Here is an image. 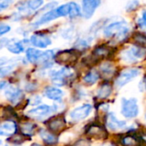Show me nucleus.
<instances>
[{
    "label": "nucleus",
    "mask_w": 146,
    "mask_h": 146,
    "mask_svg": "<svg viewBox=\"0 0 146 146\" xmlns=\"http://www.w3.org/2000/svg\"><path fill=\"white\" fill-rule=\"evenodd\" d=\"M16 130L15 124L12 121H6L0 125V136L9 137L15 133Z\"/></svg>",
    "instance_id": "nucleus-16"
},
{
    "label": "nucleus",
    "mask_w": 146,
    "mask_h": 146,
    "mask_svg": "<svg viewBox=\"0 0 146 146\" xmlns=\"http://www.w3.org/2000/svg\"><path fill=\"white\" fill-rule=\"evenodd\" d=\"M139 74H140V70L137 68L126 70L119 75V77L115 81V84L117 87L121 88L126 84H127L128 83H130L134 78H136Z\"/></svg>",
    "instance_id": "nucleus-5"
},
{
    "label": "nucleus",
    "mask_w": 146,
    "mask_h": 146,
    "mask_svg": "<svg viewBox=\"0 0 146 146\" xmlns=\"http://www.w3.org/2000/svg\"><path fill=\"white\" fill-rule=\"evenodd\" d=\"M139 25L141 28H146V10H144L141 15V18L139 19Z\"/></svg>",
    "instance_id": "nucleus-35"
},
{
    "label": "nucleus",
    "mask_w": 146,
    "mask_h": 146,
    "mask_svg": "<svg viewBox=\"0 0 146 146\" xmlns=\"http://www.w3.org/2000/svg\"><path fill=\"white\" fill-rule=\"evenodd\" d=\"M133 40L135 41V43L137 44L138 46H140V47H143V48H146V36L142 34H139V33H137L134 34L133 36Z\"/></svg>",
    "instance_id": "nucleus-26"
},
{
    "label": "nucleus",
    "mask_w": 146,
    "mask_h": 146,
    "mask_svg": "<svg viewBox=\"0 0 146 146\" xmlns=\"http://www.w3.org/2000/svg\"><path fill=\"white\" fill-rule=\"evenodd\" d=\"M92 110V107L91 104H84L73 109L69 115L72 120L80 121L82 120H85L86 117H88Z\"/></svg>",
    "instance_id": "nucleus-6"
},
{
    "label": "nucleus",
    "mask_w": 146,
    "mask_h": 146,
    "mask_svg": "<svg viewBox=\"0 0 146 146\" xmlns=\"http://www.w3.org/2000/svg\"><path fill=\"white\" fill-rule=\"evenodd\" d=\"M32 146H40L39 145H38V144H33V145H32Z\"/></svg>",
    "instance_id": "nucleus-39"
},
{
    "label": "nucleus",
    "mask_w": 146,
    "mask_h": 146,
    "mask_svg": "<svg viewBox=\"0 0 146 146\" xmlns=\"http://www.w3.org/2000/svg\"><path fill=\"white\" fill-rule=\"evenodd\" d=\"M98 78L99 74L95 71H92L84 77V82L87 84H94L98 80Z\"/></svg>",
    "instance_id": "nucleus-23"
},
{
    "label": "nucleus",
    "mask_w": 146,
    "mask_h": 146,
    "mask_svg": "<svg viewBox=\"0 0 146 146\" xmlns=\"http://www.w3.org/2000/svg\"><path fill=\"white\" fill-rule=\"evenodd\" d=\"M89 133L92 134V136L93 137H96V138H104L105 136V133H104V131L102 130L100 127H92L89 131Z\"/></svg>",
    "instance_id": "nucleus-27"
},
{
    "label": "nucleus",
    "mask_w": 146,
    "mask_h": 146,
    "mask_svg": "<svg viewBox=\"0 0 146 146\" xmlns=\"http://www.w3.org/2000/svg\"><path fill=\"white\" fill-rule=\"evenodd\" d=\"M145 89H146V80H145Z\"/></svg>",
    "instance_id": "nucleus-41"
},
{
    "label": "nucleus",
    "mask_w": 146,
    "mask_h": 146,
    "mask_svg": "<svg viewBox=\"0 0 146 146\" xmlns=\"http://www.w3.org/2000/svg\"><path fill=\"white\" fill-rule=\"evenodd\" d=\"M15 68V65H6L0 69V77L9 75Z\"/></svg>",
    "instance_id": "nucleus-30"
},
{
    "label": "nucleus",
    "mask_w": 146,
    "mask_h": 146,
    "mask_svg": "<svg viewBox=\"0 0 146 146\" xmlns=\"http://www.w3.org/2000/svg\"><path fill=\"white\" fill-rule=\"evenodd\" d=\"M139 105L135 98L122 99L121 114L126 118H134L139 114Z\"/></svg>",
    "instance_id": "nucleus-4"
},
{
    "label": "nucleus",
    "mask_w": 146,
    "mask_h": 146,
    "mask_svg": "<svg viewBox=\"0 0 146 146\" xmlns=\"http://www.w3.org/2000/svg\"><path fill=\"white\" fill-rule=\"evenodd\" d=\"M74 60H76L75 53L72 51H64L62 52H60L56 57V61L59 64L62 63H70Z\"/></svg>",
    "instance_id": "nucleus-17"
},
{
    "label": "nucleus",
    "mask_w": 146,
    "mask_h": 146,
    "mask_svg": "<svg viewBox=\"0 0 146 146\" xmlns=\"http://www.w3.org/2000/svg\"><path fill=\"white\" fill-rule=\"evenodd\" d=\"M111 91H112L111 86L107 83H104L100 86L97 95L98 98H107L111 94Z\"/></svg>",
    "instance_id": "nucleus-21"
},
{
    "label": "nucleus",
    "mask_w": 146,
    "mask_h": 146,
    "mask_svg": "<svg viewBox=\"0 0 146 146\" xmlns=\"http://www.w3.org/2000/svg\"><path fill=\"white\" fill-rule=\"evenodd\" d=\"M53 108L48 105H40L27 112V115L33 119H40L50 115L53 112Z\"/></svg>",
    "instance_id": "nucleus-8"
},
{
    "label": "nucleus",
    "mask_w": 146,
    "mask_h": 146,
    "mask_svg": "<svg viewBox=\"0 0 146 146\" xmlns=\"http://www.w3.org/2000/svg\"><path fill=\"white\" fill-rule=\"evenodd\" d=\"M146 56V48L133 46L121 52V59L127 63H136Z\"/></svg>",
    "instance_id": "nucleus-2"
},
{
    "label": "nucleus",
    "mask_w": 146,
    "mask_h": 146,
    "mask_svg": "<svg viewBox=\"0 0 146 146\" xmlns=\"http://www.w3.org/2000/svg\"><path fill=\"white\" fill-rule=\"evenodd\" d=\"M44 4V0H27L21 6L18 7V9L20 12H24L28 10H36L42 7Z\"/></svg>",
    "instance_id": "nucleus-13"
},
{
    "label": "nucleus",
    "mask_w": 146,
    "mask_h": 146,
    "mask_svg": "<svg viewBox=\"0 0 146 146\" xmlns=\"http://www.w3.org/2000/svg\"><path fill=\"white\" fill-rule=\"evenodd\" d=\"M90 45V41L86 39H80L77 41V44H76V46L80 49H84V48H86L88 47Z\"/></svg>",
    "instance_id": "nucleus-31"
},
{
    "label": "nucleus",
    "mask_w": 146,
    "mask_h": 146,
    "mask_svg": "<svg viewBox=\"0 0 146 146\" xmlns=\"http://www.w3.org/2000/svg\"><path fill=\"white\" fill-rule=\"evenodd\" d=\"M107 126L111 130H119L122 129L127 126L126 121L120 120H118L114 114L110 113L108 116V120H107Z\"/></svg>",
    "instance_id": "nucleus-14"
},
{
    "label": "nucleus",
    "mask_w": 146,
    "mask_h": 146,
    "mask_svg": "<svg viewBox=\"0 0 146 146\" xmlns=\"http://www.w3.org/2000/svg\"><path fill=\"white\" fill-rule=\"evenodd\" d=\"M100 69H101V71L104 75H110V74L113 73V71H114L113 65H110V64H109V63H105V64L102 65L101 67H100Z\"/></svg>",
    "instance_id": "nucleus-28"
},
{
    "label": "nucleus",
    "mask_w": 146,
    "mask_h": 146,
    "mask_svg": "<svg viewBox=\"0 0 146 146\" xmlns=\"http://www.w3.org/2000/svg\"><path fill=\"white\" fill-rule=\"evenodd\" d=\"M129 31V26L125 21H116L105 27L104 34L107 38H113L121 41L127 38Z\"/></svg>",
    "instance_id": "nucleus-1"
},
{
    "label": "nucleus",
    "mask_w": 146,
    "mask_h": 146,
    "mask_svg": "<svg viewBox=\"0 0 146 146\" xmlns=\"http://www.w3.org/2000/svg\"><path fill=\"white\" fill-rule=\"evenodd\" d=\"M49 128L52 131V132H58L60 130H62L64 126H65V122L63 120V119L60 118V117H57V118H55L51 120H50L49 124Z\"/></svg>",
    "instance_id": "nucleus-19"
},
{
    "label": "nucleus",
    "mask_w": 146,
    "mask_h": 146,
    "mask_svg": "<svg viewBox=\"0 0 146 146\" xmlns=\"http://www.w3.org/2000/svg\"><path fill=\"white\" fill-rule=\"evenodd\" d=\"M145 120H146V114H145Z\"/></svg>",
    "instance_id": "nucleus-43"
},
{
    "label": "nucleus",
    "mask_w": 146,
    "mask_h": 146,
    "mask_svg": "<svg viewBox=\"0 0 146 146\" xmlns=\"http://www.w3.org/2000/svg\"><path fill=\"white\" fill-rule=\"evenodd\" d=\"M6 85H7V83L5 81H0V89H3V88H5Z\"/></svg>",
    "instance_id": "nucleus-38"
},
{
    "label": "nucleus",
    "mask_w": 146,
    "mask_h": 146,
    "mask_svg": "<svg viewBox=\"0 0 146 146\" xmlns=\"http://www.w3.org/2000/svg\"><path fill=\"white\" fill-rule=\"evenodd\" d=\"M1 144H2V142H1V140H0V145H1Z\"/></svg>",
    "instance_id": "nucleus-42"
},
{
    "label": "nucleus",
    "mask_w": 146,
    "mask_h": 146,
    "mask_svg": "<svg viewBox=\"0 0 146 146\" xmlns=\"http://www.w3.org/2000/svg\"><path fill=\"white\" fill-rule=\"evenodd\" d=\"M43 56V52L35 48H27V50L26 51V57L27 59L30 62V63H38L41 61Z\"/></svg>",
    "instance_id": "nucleus-15"
},
{
    "label": "nucleus",
    "mask_w": 146,
    "mask_h": 146,
    "mask_svg": "<svg viewBox=\"0 0 146 146\" xmlns=\"http://www.w3.org/2000/svg\"><path fill=\"white\" fill-rule=\"evenodd\" d=\"M80 15H81V9L80 6L74 2H70V13L68 16L73 19V18L78 17Z\"/></svg>",
    "instance_id": "nucleus-25"
},
{
    "label": "nucleus",
    "mask_w": 146,
    "mask_h": 146,
    "mask_svg": "<svg viewBox=\"0 0 146 146\" xmlns=\"http://www.w3.org/2000/svg\"><path fill=\"white\" fill-rule=\"evenodd\" d=\"M101 0H82V15L85 18H91L99 7Z\"/></svg>",
    "instance_id": "nucleus-7"
},
{
    "label": "nucleus",
    "mask_w": 146,
    "mask_h": 146,
    "mask_svg": "<svg viewBox=\"0 0 146 146\" xmlns=\"http://www.w3.org/2000/svg\"><path fill=\"white\" fill-rule=\"evenodd\" d=\"M56 10L59 17H64V16L69 15V13H70V3H64L62 5L58 6L57 8H56Z\"/></svg>",
    "instance_id": "nucleus-24"
},
{
    "label": "nucleus",
    "mask_w": 146,
    "mask_h": 146,
    "mask_svg": "<svg viewBox=\"0 0 146 146\" xmlns=\"http://www.w3.org/2000/svg\"><path fill=\"white\" fill-rule=\"evenodd\" d=\"M110 53V48H109L106 46H100L93 51L92 56L97 59H100V58L107 57Z\"/></svg>",
    "instance_id": "nucleus-20"
},
{
    "label": "nucleus",
    "mask_w": 146,
    "mask_h": 146,
    "mask_svg": "<svg viewBox=\"0 0 146 146\" xmlns=\"http://www.w3.org/2000/svg\"><path fill=\"white\" fill-rule=\"evenodd\" d=\"M30 42L33 46L38 48H46L51 44L50 38L44 34H34L30 38Z\"/></svg>",
    "instance_id": "nucleus-9"
},
{
    "label": "nucleus",
    "mask_w": 146,
    "mask_h": 146,
    "mask_svg": "<svg viewBox=\"0 0 146 146\" xmlns=\"http://www.w3.org/2000/svg\"><path fill=\"white\" fill-rule=\"evenodd\" d=\"M123 144L126 146H133L136 144V139L133 137H126L123 139Z\"/></svg>",
    "instance_id": "nucleus-34"
},
{
    "label": "nucleus",
    "mask_w": 146,
    "mask_h": 146,
    "mask_svg": "<svg viewBox=\"0 0 146 146\" xmlns=\"http://www.w3.org/2000/svg\"><path fill=\"white\" fill-rule=\"evenodd\" d=\"M139 1L138 0H131L127 3V6H126V9L127 12H131V11H133L135 10L138 7H139Z\"/></svg>",
    "instance_id": "nucleus-29"
},
{
    "label": "nucleus",
    "mask_w": 146,
    "mask_h": 146,
    "mask_svg": "<svg viewBox=\"0 0 146 146\" xmlns=\"http://www.w3.org/2000/svg\"><path fill=\"white\" fill-rule=\"evenodd\" d=\"M74 71L67 67H63L58 71H55L51 73L50 77L52 82L59 86L67 84L74 77Z\"/></svg>",
    "instance_id": "nucleus-3"
},
{
    "label": "nucleus",
    "mask_w": 146,
    "mask_h": 146,
    "mask_svg": "<svg viewBox=\"0 0 146 146\" xmlns=\"http://www.w3.org/2000/svg\"><path fill=\"white\" fill-rule=\"evenodd\" d=\"M11 28L9 25L5 24V23H0V37L3 36V34L9 33L10 31Z\"/></svg>",
    "instance_id": "nucleus-33"
},
{
    "label": "nucleus",
    "mask_w": 146,
    "mask_h": 146,
    "mask_svg": "<svg viewBox=\"0 0 146 146\" xmlns=\"http://www.w3.org/2000/svg\"><path fill=\"white\" fill-rule=\"evenodd\" d=\"M6 46H7V49L14 54H19L24 51V45L21 41H19V40L9 41L7 42Z\"/></svg>",
    "instance_id": "nucleus-18"
},
{
    "label": "nucleus",
    "mask_w": 146,
    "mask_h": 146,
    "mask_svg": "<svg viewBox=\"0 0 146 146\" xmlns=\"http://www.w3.org/2000/svg\"><path fill=\"white\" fill-rule=\"evenodd\" d=\"M22 131L27 134H32L33 131V124H26L22 127Z\"/></svg>",
    "instance_id": "nucleus-36"
},
{
    "label": "nucleus",
    "mask_w": 146,
    "mask_h": 146,
    "mask_svg": "<svg viewBox=\"0 0 146 146\" xmlns=\"http://www.w3.org/2000/svg\"><path fill=\"white\" fill-rule=\"evenodd\" d=\"M59 18V15L56 10V9H53L51 10H49L47 12H45L44 15H42L38 20L35 21L32 25L33 28H37V27H39L41 25H44L45 23H48L51 21H54L56 19Z\"/></svg>",
    "instance_id": "nucleus-10"
},
{
    "label": "nucleus",
    "mask_w": 146,
    "mask_h": 146,
    "mask_svg": "<svg viewBox=\"0 0 146 146\" xmlns=\"http://www.w3.org/2000/svg\"><path fill=\"white\" fill-rule=\"evenodd\" d=\"M40 102H41V99L39 98L38 96H33V97H31V99L29 100L30 105H38V104L40 103Z\"/></svg>",
    "instance_id": "nucleus-37"
},
{
    "label": "nucleus",
    "mask_w": 146,
    "mask_h": 146,
    "mask_svg": "<svg viewBox=\"0 0 146 146\" xmlns=\"http://www.w3.org/2000/svg\"><path fill=\"white\" fill-rule=\"evenodd\" d=\"M44 96L50 100L60 101L62 98V96H64V93L61 89H59L57 87L50 86L44 89Z\"/></svg>",
    "instance_id": "nucleus-12"
},
{
    "label": "nucleus",
    "mask_w": 146,
    "mask_h": 146,
    "mask_svg": "<svg viewBox=\"0 0 146 146\" xmlns=\"http://www.w3.org/2000/svg\"><path fill=\"white\" fill-rule=\"evenodd\" d=\"M39 135L41 139L46 143V144H55L56 142V139L55 135H53L51 133L45 131V130H41L39 132Z\"/></svg>",
    "instance_id": "nucleus-22"
},
{
    "label": "nucleus",
    "mask_w": 146,
    "mask_h": 146,
    "mask_svg": "<svg viewBox=\"0 0 146 146\" xmlns=\"http://www.w3.org/2000/svg\"><path fill=\"white\" fill-rule=\"evenodd\" d=\"M4 96L6 99L10 102L16 103L21 99L23 94L21 89H20L19 88L15 86H9L4 92Z\"/></svg>",
    "instance_id": "nucleus-11"
},
{
    "label": "nucleus",
    "mask_w": 146,
    "mask_h": 146,
    "mask_svg": "<svg viewBox=\"0 0 146 146\" xmlns=\"http://www.w3.org/2000/svg\"><path fill=\"white\" fill-rule=\"evenodd\" d=\"M100 146H113V145H100Z\"/></svg>",
    "instance_id": "nucleus-40"
},
{
    "label": "nucleus",
    "mask_w": 146,
    "mask_h": 146,
    "mask_svg": "<svg viewBox=\"0 0 146 146\" xmlns=\"http://www.w3.org/2000/svg\"><path fill=\"white\" fill-rule=\"evenodd\" d=\"M14 0H0V12L7 9Z\"/></svg>",
    "instance_id": "nucleus-32"
}]
</instances>
